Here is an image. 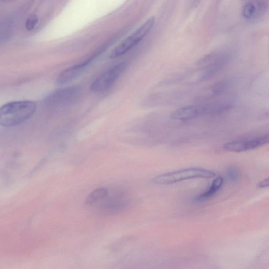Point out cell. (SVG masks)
Segmentation results:
<instances>
[{
	"label": "cell",
	"mask_w": 269,
	"mask_h": 269,
	"mask_svg": "<svg viewBox=\"0 0 269 269\" xmlns=\"http://www.w3.org/2000/svg\"><path fill=\"white\" fill-rule=\"evenodd\" d=\"M36 104L32 101L10 102L0 109V124L4 127L18 126L27 121L35 113Z\"/></svg>",
	"instance_id": "1"
},
{
	"label": "cell",
	"mask_w": 269,
	"mask_h": 269,
	"mask_svg": "<svg viewBox=\"0 0 269 269\" xmlns=\"http://www.w3.org/2000/svg\"><path fill=\"white\" fill-rule=\"evenodd\" d=\"M215 176V173L211 170L190 168L157 176L153 179L152 182L156 185H166L194 179H213Z\"/></svg>",
	"instance_id": "2"
},
{
	"label": "cell",
	"mask_w": 269,
	"mask_h": 269,
	"mask_svg": "<svg viewBox=\"0 0 269 269\" xmlns=\"http://www.w3.org/2000/svg\"><path fill=\"white\" fill-rule=\"evenodd\" d=\"M155 18L151 17L136 29L132 34L125 38L119 45L111 52L109 54L110 58H116L127 53L136 45L142 41L154 27Z\"/></svg>",
	"instance_id": "3"
},
{
	"label": "cell",
	"mask_w": 269,
	"mask_h": 269,
	"mask_svg": "<svg viewBox=\"0 0 269 269\" xmlns=\"http://www.w3.org/2000/svg\"><path fill=\"white\" fill-rule=\"evenodd\" d=\"M81 92V88L78 85L57 90L45 97V106L54 109L66 107L76 101Z\"/></svg>",
	"instance_id": "4"
},
{
	"label": "cell",
	"mask_w": 269,
	"mask_h": 269,
	"mask_svg": "<svg viewBox=\"0 0 269 269\" xmlns=\"http://www.w3.org/2000/svg\"><path fill=\"white\" fill-rule=\"evenodd\" d=\"M128 63L123 62L104 72L91 83L90 90L94 93L104 92L110 89L127 69Z\"/></svg>",
	"instance_id": "5"
},
{
	"label": "cell",
	"mask_w": 269,
	"mask_h": 269,
	"mask_svg": "<svg viewBox=\"0 0 269 269\" xmlns=\"http://www.w3.org/2000/svg\"><path fill=\"white\" fill-rule=\"evenodd\" d=\"M269 143V133L252 138H247L229 142L224 148L229 152L242 153L263 146Z\"/></svg>",
	"instance_id": "6"
},
{
	"label": "cell",
	"mask_w": 269,
	"mask_h": 269,
	"mask_svg": "<svg viewBox=\"0 0 269 269\" xmlns=\"http://www.w3.org/2000/svg\"><path fill=\"white\" fill-rule=\"evenodd\" d=\"M227 57L224 54L212 56L209 58V63L202 70L197 72L191 80L190 83H196L209 79L221 71L227 62Z\"/></svg>",
	"instance_id": "7"
},
{
	"label": "cell",
	"mask_w": 269,
	"mask_h": 269,
	"mask_svg": "<svg viewBox=\"0 0 269 269\" xmlns=\"http://www.w3.org/2000/svg\"><path fill=\"white\" fill-rule=\"evenodd\" d=\"M96 56L97 55L91 57L87 60L75 64L62 71L57 78V83L65 84L76 79L87 70L95 60Z\"/></svg>",
	"instance_id": "8"
},
{
	"label": "cell",
	"mask_w": 269,
	"mask_h": 269,
	"mask_svg": "<svg viewBox=\"0 0 269 269\" xmlns=\"http://www.w3.org/2000/svg\"><path fill=\"white\" fill-rule=\"evenodd\" d=\"M267 5L263 1H248L242 9V15L247 20L253 21L265 14Z\"/></svg>",
	"instance_id": "9"
},
{
	"label": "cell",
	"mask_w": 269,
	"mask_h": 269,
	"mask_svg": "<svg viewBox=\"0 0 269 269\" xmlns=\"http://www.w3.org/2000/svg\"><path fill=\"white\" fill-rule=\"evenodd\" d=\"M205 113H206L205 106H189L175 111L171 118L175 120L187 121Z\"/></svg>",
	"instance_id": "10"
},
{
	"label": "cell",
	"mask_w": 269,
	"mask_h": 269,
	"mask_svg": "<svg viewBox=\"0 0 269 269\" xmlns=\"http://www.w3.org/2000/svg\"><path fill=\"white\" fill-rule=\"evenodd\" d=\"M224 179L223 177L219 176L216 177L212 182L211 186L208 188L205 192L199 195L196 198V201H203L207 200L212 197L216 193L219 191L223 184H224Z\"/></svg>",
	"instance_id": "11"
},
{
	"label": "cell",
	"mask_w": 269,
	"mask_h": 269,
	"mask_svg": "<svg viewBox=\"0 0 269 269\" xmlns=\"http://www.w3.org/2000/svg\"><path fill=\"white\" fill-rule=\"evenodd\" d=\"M108 190L105 188H98L90 193L85 201V203L89 206H92L100 202L106 197Z\"/></svg>",
	"instance_id": "12"
},
{
	"label": "cell",
	"mask_w": 269,
	"mask_h": 269,
	"mask_svg": "<svg viewBox=\"0 0 269 269\" xmlns=\"http://www.w3.org/2000/svg\"><path fill=\"white\" fill-rule=\"evenodd\" d=\"M39 22L40 18L36 15H31L26 21L25 28L29 31L34 30L36 27Z\"/></svg>",
	"instance_id": "13"
},
{
	"label": "cell",
	"mask_w": 269,
	"mask_h": 269,
	"mask_svg": "<svg viewBox=\"0 0 269 269\" xmlns=\"http://www.w3.org/2000/svg\"><path fill=\"white\" fill-rule=\"evenodd\" d=\"M228 179L232 181H237L240 177L239 169L235 167H231L227 170Z\"/></svg>",
	"instance_id": "14"
},
{
	"label": "cell",
	"mask_w": 269,
	"mask_h": 269,
	"mask_svg": "<svg viewBox=\"0 0 269 269\" xmlns=\"http://www.w3.org/2000/svg\"><path fill=\"white\" fill-rule=\"evenodd\" d=\"M257 187L261 189L269 187V177L259 182Z\"/></svg>",
	"instance_id": "15"
}]
</instances>
